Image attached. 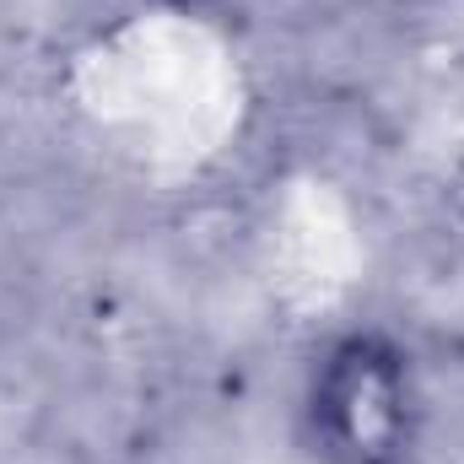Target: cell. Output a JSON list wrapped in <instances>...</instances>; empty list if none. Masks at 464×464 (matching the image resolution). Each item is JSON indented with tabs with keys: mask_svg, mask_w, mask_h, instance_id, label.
I'll return each mask as SVG.
<instances>
[{
	"mask_svg": "<svg viewBox=\"0 0 464 464\" xmlns=\"http://www.w3.org/2000/svg\"><path fill=\"white\" fill-rule=\"evenodd\" d=\"M308 443L324 464H411L416 389L405 356L378 335H346L314 367Z\"/></svg>",
	"mask_w": 464,
	"mask_h": 464,
	"instance_id": "obj_1",
	"label": "cell"
}]
</instances>
